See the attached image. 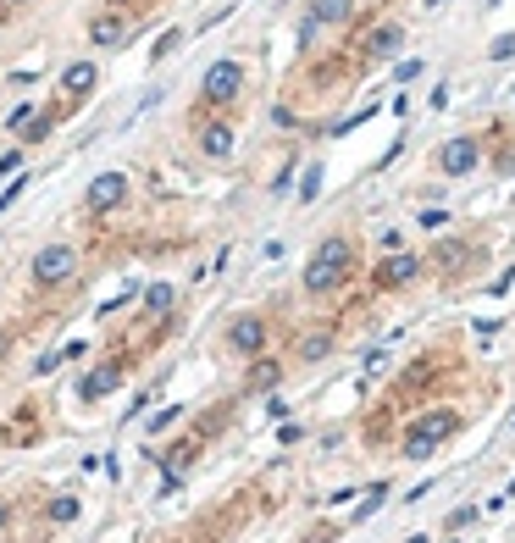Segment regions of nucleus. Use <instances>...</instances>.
Instances as JSON below:
<instances>
[{"instance_id":"f257e3e1","label":"nucleus","mask_w":515,"mask_h":543,"mask_svg":"<svg viewBox=\"0 0 515 543\" xmlns=\"http://www.w3.org/2000/svg\"><path fill=\"white\" fill-rule=\"evenodd\" d=\"M355 267H361L355 239H349V233H327V239L310 250V261H305V272H300V289H305L310 300H333V294L349 289Z\"/></svg>"},{"instance_id":"f03ea898","label":"nucleus","mask_w":515,"mask_h":543,"mask_svg":"<svg viewBox=\"0 0 515 543\" xmlns=\"http://www.w3.org/2000/svg\"><path fill=\"white\" fill-rule=\"evenodd\" d=\"M244 89H249L244 61L239 56H216L211 67L200 73V101H195V111L200 117H233L244 106Z\"/></svg>"},{"instance_id":"7ed1b4c3","label":"nucleus","mask_w":515,"mask_h":543,"mask_svg":"<svg viewBox=\"0 0 515 543\" xmlns=\"http://www.w3.org/2000/svg\"><path fill=\"white\" fill-rule=\"evenodd\" d=\"M78 283V244L67 239H50L34 250V261H28V289L34 294H61Z\"/></svg>"},{"instance_id":"20e7f679","label":"nucleus","mask_w":515,"mask_h":543,"mask_svg":"<svg viewBox=\"0 0 515 543\" xmlns=\"http://www.w3.org/2000/svg\"><path fill=\"white\" fill-rule=\"evenodd\" d=\"M188 139H195V150L205 155L211 167H228L239 155V122L233 117H200L188 111Z\"/></svg>"},{"instance_id":"39448f33","label":"nucleus","mask_w":515,"mask_h":543,"mask_svg":"<svg viewBox=\"0 0 515 543\" xmlns=\"http://www.w3.org/2000/svg\"><path fill=\"white\" fill-rule=\"evenodd\" d=\"M127 200H134V183H127V172H94L89 188H83V216H117Z\"/></svg>"},{"instance_id":"423d86ee","label":"nucleus","mask_w":515,"mask_h":543,"mask_svg":"<svg viewBox=\"0 0 515 543\" xmlns=\"http://www.w3.org/2000/svg\"><path fill=\"white\" fill-rule=\"evenodd\" d=\"M266 338H272V322H266L261 311H239L233 322H228V333H222V344H228L233 355H244V361L266 355Z\"/></svg>"},{"instance_id":"0eeeda50","label":"nucleus","mask_w":515,"mask_h":543,"mask_svg":"<svg viewBox=\"0 0 515 543\" xmlns=\"http://www.w3.org/2000/svg\"><path fill=\"white\" fill-rule=\"evenodd\" d=\"M422 255H415V250H388V255H382V261L371 267V289L377 294H394V289H410V283L415 277H422Z\"/></svg>"},{"instance_id":"6e6552de","label":"nucleus","mask_w":515,"mask_h":543,"mask_svg":"<svg viewBox=\"0 0 515 543\" xmlns=\"http://www.w3.org/2000/svg\"><path fill=\"white\" fill-rule=\"evenodd\" d=\"M460 427V416H455V410H432V416H422V422H415L410 433H405V460H427L432 450H438V443L449 438V433H455Z\"/></svg>"},{"instance_id":"1a4fd4ad","label":"nucleus","mask_w":515,"mask_h":543,"mask_svg":"<svg viewBox=\"0 0 515 543\" xmlns=\"http://www.w3.org/2000/svg\"><path fill=\"white\" fill-rule=\"evenodd\" d=\"M94 89H100V61H94V56L67 61V67H61V78H56V94H61V101H73V106L94 101Z\"/></svg>"},{"instance_id":"9d476101","label":"nucleus","mask_w":515,"mask_h":543,"mask_svg":"<svg viewBox=\"0 0 515 543\" xmlns=\"http://www.w3.org/2000/svg\"><path fill=\"white\" fill-rule=\"evenodd\" d=\"M476 162H482V145H476L471 134L438 145V155H432V167H438L443 178H466V172H476Z\"/></svg>"},{"instance_id":"9b49d317","label":"nucleus","mask_w":515,"mask_h":543,"mask_svg":"<svg viewBox=\"0 0 515 543\" xmlns=\"http://www.w3.org/2000/svg\"><path fill=\"white\" fill-rule=\"evenodd\" d=\"M89 45L94 50H117V45H127V12L122 6H100L89 17Z\"/></svg>"},{"instance_id":"f8f14e48","label":"nucleus","mask_w":515,"mask_h":543,"mask_svg":"<svg viewBox=\"0 0 515 543\" xmlns=\"http://www.w3.org/2000/svg\"><path fill=\"white\" fill-rule=\"evenodd\" d=\"M399 45H405V28H399V22H377L371 34L361 39V56H366V61H388Z\"/></svg>"},{"instance_id":"ddd939ff","label":"nucleus","mask_w":515,"mask_h":543,"mask_svg":"<svg viewBox=\"0 0 515 543\" xmlns=\"http://www.w3.org/2000/svg\"><path fill=\"white\" fill-rule=\"evenodd\" d=\"M172 305H178V289L172 283H150V289L139 294V311H144V322H172Z\"/></svg>"},{"instance_id":"4468645a","label":"nucleus","mask_w":515,"mask_h":543,"mask_svg":"<svg viewBox=\"0 0 515 543\" xmlns=\"http://www.w3.org/2000/svg\"><path fill=\"white\" fill-rule=\"evenodd\" d=\"M117 382H122V366H117V361H111V366H94V372L78 382V399H83V405H94L100 394H117Z\"/></svg>"},{"instance_id":"2eb2a0df","label":"nucleus","mask_w":515,"mask_h":543,"mask_svg":"<svg viewBox=\"0 0 515 543\" xmlns=\"http://www.w3.org/2000/svg\"><path fill=\"white\" fill-rule=\"evenodd\" d=\"M355 12H361V0H310V6H305V17L321 22V28H338V22H349Z\"/></svg>"},{"instance_id":"dca6fc26","label":"nucleus","mask_w":515,"mask_h":543,"mask_svg":"<svg viewBox=\"0 0 515 543\" xmlns=\"http://www.w3.org/2000/svg\"><path fill=\"white\" fill-rule=\"evenodd\" d=\"M294 355H300L305 366H316L321 355H333V328H316V333H305V338H300V349H294Z\"/></svg>"},{"instance_id":"f3484780","label":"nucleus","mask_w":515,"mask_h":543,"mask_svg":"<svg viewBox=\"0 0 515 543\" xmlns=\"http://www.w3.org/2000/svg\"><path fill=\"white\" fill-rule=\"evenodd\" d=\"M277 382H283V366L266 361V355H255V372H249L244 389H249V394H266V389H277Z\"/></svg>"},{"instance_id":"a211bd4d","label":"nucleus","mask_w":515,"mask_h":543,"mask_svg":"<svg viewBox=\"0 0 515 543\" xmlns=\"http://www.w3.org/2000/svg\"><path fill=\"white\" fill-rule=\"evenodd\" d=\"M188 39V28H161L155 45H150V67H161V61H172V50Z\"/></svg>"},{"instance_id":"6ab92c4d","label":"nucleus","mask_w":515,"mask_h":543,"mask_svg":"<svg viewBox=\"0 0 515 543\" xmlns=\"http://www.w3.org/2000/svg\"><path fill=\"white\" fill-rule=\"evenodd\" d=\"M316 195H321V162H310L305 178H300V188H294V200H300V206H310Z\"/></svg>"},{"instance_id":"aec40b11","label":"nucleus","mask_w":515,"mask_h":543,"mask_svg":"<svg viewBox=\"0 0 515 543\" xmlns=\"http://www.w3.org/2000/svg\"><path fill=\"white\" fill-rule=\"evenodd\" d=\"M28 183H34V178H28V172H17V178L6 183V195H0V216H6V211H12V206L22 200V188H28Z\"/></svg>"},{"instance_id":"412c9836","label":"nucleus","mask_w":515,"mask_h":543,"mask_svg":"<svg viewBox=\"0 0 515 543\" xmlns=\"http://www.w3.org/2000/svg\"><path fill=\"white\" fill-rule=\"evenodd\" d=\"M73 516H78V499H73V494L50 499V521H73Z\"/></svg>"},{"instance_id":"4be33fe9","label":"nucleus","mask_w":515,"mask_h":543,"mask_svg":"<svg viewBox=\"0 0 515 543\" xmlns=\"http://www.w3.org/2000/svg\"><path fill=\"white\" fill-rule=\"evenodd\" d=\"M34 111H39V101H17V106L6 111V127H12V134H17V127H22L28 117H34Z\"/></svg>"},{"instance_id":"5701e85b","label":"nucleus","mask_w":515,"mask_h":543,"mask_svg":"<svg viewBox=\"0 0 515 543\" xmlns=\"http://www.w3.org/2000/svg\"><path fill=\"white\" fill-rule=\"evenodd\" d=\"M178 416H183V405H167V410H161V416H150V438H155V433H167V427H172Z\"/></svg>"},{"instance_id":"b1692460","label":"nucleus","mask_w":515,"mask_h":543,"mask_svg":"<svg viewBox=\"0 0 515 543\" xmlns=\"http://www.w3.org/2000/svg\"><path fill=\"white\" fill-rule=\"evenodd\" d=\"M515 56V34H499L493 45H488V61H510Z\"/></svg>"},{"instance_id":"393cba45","label":"nucleus","mask_w":515,"mask_h":543,"mask_svg":"<svg viewBox=\"0 0 515 543\" xmlns=\"http://www.w3.org/2000/svg\"><path fill=\"white\" fill-rule=\"evenodd\" d=\"M22 155H28L22 145L17 150H0V172H22Z\"/></svg>"},{"instance_id":"a878e982","label":"nucleus","mask_w":515,"mask_h":543,"mask_svg":"<svg viewBox=\"0 0 515 543\" xmlns=\"http://www.w3.org/2000/svg\"><path fill=\"white\" fill-rule=\"evenodd\" d=\"M382 494H388V488H382V483H377V488H371V494H366V504H361V510H355V521H366V516H371V510H377V504H382Z\"/></svg>"},{"instance_id":"bb28decb","label":"nucleus","mask_w":515,"mask_h":543,"mask_svg":"<svg viewBox=\"0 0 515 543\" xmlns=\"http://www.w3.org/2000/svg\"><path fill=\"white\" fill-rule=\"evenodd\" d=\"M288 183H294V167H283V172H277V178H272V195H277V200H283V195H288Z\"/></svg>"},{"instance_id":"cd10ccee","label":"nucleus","mask_w":515,"mask_h":543,"mask_svg":"<svg viewBox=\"0 0 515 543\" xmlns=\"http://www.w3.org/2000/svg\"><path fill=\"white\" fill-rule=\"evenodd\" d=\"M476 521V504H466V510H455V516H449V527H471Z\"/></svg>"},{"instance_id":"c85d7f7f","label":"nucleus","mask_w":515,"mask_h":543,"mask_svg":"<svg viewBox=\"0 0 515 543\" xmlns=\"http://www.w3.org/2000/svg\"><path fill=\"white\" fill-rule=\"evenodd\" d=\"M0 527H12V504L6 499H0Z\"/></svg>"},{"instance_id":"c756f323","label":"nucleus","mask_w":515,"mask_h":543,"mask_svg":"<svg viewBox=\"0 0 515 543\" xmlns=\"http://www.w3.org/2000/svg\"><path fill=\"white\" fill-rule=\"evenodd\" d=\"M6 6H34V0H6Z\"/></svg>"},{"instance_id":"7c9ffc66","label":"nucleus","mask_w":515,"mask_h":543,"mask_svg":"<svg viewBox=\"0 0 515 543\" xmlns=\"http://www.w3.org/2000/svg\"><path fill=\"white\" fill-rule=\"evenodd\" d=\"M427 6H432V12H438V6H449V0H427Z\"/></svg>"},{"instance_id":"2f4dec72","label":"nucleus","mask_w":515,"mask_h":543,"mask_svg":"<svg viewBox=\"0 0 515 543\" xmlns=\"http://www.w3.org/2000/svg\"><path fill=\"white\" fill-rule=\"evenodd\" d=\"M482 6H493V0H482Z\"/></svg>"}]
</instances>
